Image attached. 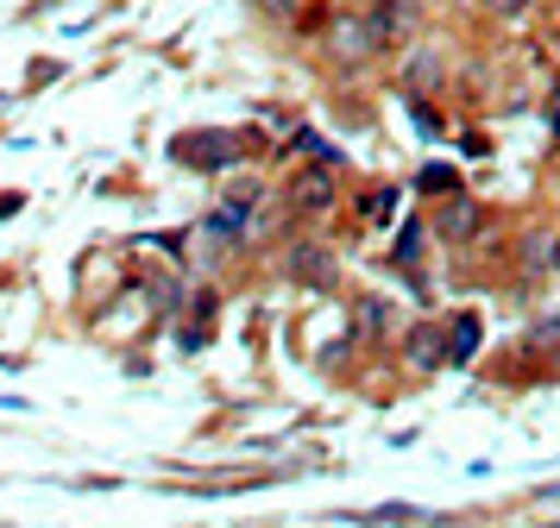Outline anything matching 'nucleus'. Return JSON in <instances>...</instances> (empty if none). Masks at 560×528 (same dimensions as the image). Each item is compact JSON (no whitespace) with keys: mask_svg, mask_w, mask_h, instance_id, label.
Here are the masks:
<instances>
[{"mask_svg":"<svg viewBox=\"0 0 560 528\" xmlns=\"http://www.w3.org/2000/svg\"><path fill=\"white\" fill-rule=\"evenodd\" d=\"M328 45H334V57H347V63H365V57H378L384 50L365 13H340V20L328 25Z\"/></svg>","mask_w":560,"mask_h":528,"instance_id":"obj_1","label":"nucleus"},{"mask_svg":"<svg viewBox=\"0 0 560 528\" xmlns=\"http://www.w3.org/2000/svg\"><path fill=\"white\" fill-rule=\"evenodd\" d=\"M334 201H340V183H334V171H322V164H315V171H296V176H290V208H296V214H328Z\"/></svg>","mask_w":560,"mask_h":528,"instance_id":"obj_2","label":"nucleus"},{"mask_svg":"<svg viewBox=\"0 0 560 528\" xmlns=\"http://www.w3.org/2000/svg\"><path fill=\"white\" fill-rule=\"evenodd\" d=\"M404 352H409V365L416 372H441L447 359H454V347H447V327H434V321H416L404 333Z\"/></svg>","mask_w":560,"mask_h":528,"instance_id":"obj_3","label":"nucleus"},{"mask_svg":"<svg viewBox=\"0 0 560 528\" xmlns=\"http://www.w3.org/2000/svg\"><path fill=\"white\" fill-rule=\"evenodd\" d=\"M479 221H485V214H479V201H472V196H447L441 208H434V233H441V239H454V246H459V239H472Z\"/></svg>","mask_w":560,"mask_h":528,"instance_id":"obj_4","label":"nucleus"},{"mask_svg":"<svg viewBox=\"0 0 560 528\" xmlns=\"http://www.w3.org/2000/svg\"><path fill=\"white\" fill-rule=\"evenodd\" d=\"M365 20H372V32H378V45L390 50L397 38H409V32H416V20H422V13H416V0H378Z\"/></svg>","mask_w":560,"mask_h":528,"instance_id":"obj_5","label":"nucleus"},{"mask_svg":"<svg viewBox=\"0 0 560 528\" xmlns=\"http://www.w3.org/2000/svg\"><path fill=\"white\" fill-rule=\"evenodd\" d=\"M290 277H296L303 290H334V283H340V271L328 265V246H296L290 251Z\"/></svg>","mask_w":560,"mask_h":528,"instance_id":"obj_6","label":"nucleus"},{"mask_svg":"<svg viewBox=\"0 0 560 528\" xmlns=\"http://www.w3.org/2000/svg\"><path fill=\"white\" fill-rule=\"evenodd\" d=\"M183 151H202V157H189V164H208V171H214V164H228L221 151H240V145H233L228 132H202V139H189Z\"/></svg>","mask_w":560,"mask_h":528,"instance_id":"obj_7","label":"nucleus"},{"mask_svg":"<svg viewBox=\"0 0 560 528\" xmlns=\"http://www.w3.org/2000/svg\"><path fill=\"white\" fill-rule=\"evenodd\" d=\"M447 347H454V359H472V352H479V321H472V315H459L454 333H447Z\"/></svg>","mask_w":560,"mask_h":528,"instance_id":"obj_8","label":"nucleus"},{"mask_svg":"<svg viewBox=\"0 0 560 528\" xmlns=\"http://www.w3.org/2000/svg\"><path fill=\"white\" fill-rule=\"evenodd\" d=\"M485 7H491V13H498V20H516V13H529L535 0H485Z\"/></svg>","mask_w":560,"mask_h":528,"instance_id":"obj_9","label":"nucleus"},{"mask_svg":"<svg viewBox=\"0 0 560 528\" xmlns=\"http://www.w3.org/2000/svg\"><path fill=\"white\" fill-rule=\"evenodd\" d=\"M258 7H265L271 20H290V7H296V0H258Z\"/></svg>","mask_w":560,"mask_h":528,"instance_id":"obj_10","label":"nucleus"},{"mask_svg":"<svg viewBox=\"0 0 560 528\" xmlns=\"http://www.w3.org/2000/svg\"><path fill=\"white\" fill-rule=\"evenodd\" d=\"M555 271H560V239H555Z\"/></svg>","mask_w":560,"mask_h":528,"instance_id":"obj_11","label":"nucleus"}]
</instances>
